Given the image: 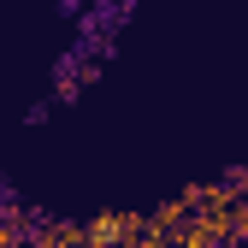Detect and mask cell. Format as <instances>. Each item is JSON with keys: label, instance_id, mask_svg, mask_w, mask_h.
<instances>
[{"label": "cell", "instance_id": "6da1fadb", "mask_svg": "<svg viewBox=\"0 0 248 248\" xmlns=\"http://www.w3.org/2000/svg\"><path fill=\"white\" fill-rule=\"evenodd\" d=\"M236 225H231V207H195L189 225L177 231V248H231Z\"/></svg>", "mask_w": 248, "mask_h": 248}, {"label": "cell", "instance_id": "7a4b0ae2", "mask_svg": "<svg viewBox=\"0 0 248 248\" xmlns=\"http://www.w3.org/2000/svg\"><path fill=\"white\" fill-rule=\"evenodd\" d=\"M183 225H189V207H183V201H166V207L148 213V231H160V236H177Z\"/></svg>", "mask_w": 248, "mask_h": 248}, {"label": "cell", "instance_id": "3957f363", "mask_svg": "<svg viewBox=\"0 0 248 248\" xmlns=\"http://www.w3.org/2000/svg\"><path fill=\"white\" fill-rule=\"evenodd\" d=\"M231 225H236V242H248V195L231 207Z\"/></svg>", "mask_w": 248, "mask_h": 248}]
</instances>
